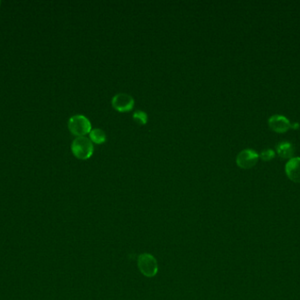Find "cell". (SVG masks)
Segmentation results:
<instances>
[{
    "label": "cell",
    "mask_w": 300,
    "mask_h": 300,
    "mask_svg": "<svg viewBox=\"0 0 300 300\" xmlns=\"http://www.w3.org/2000/svg\"><path fill=\"white\" fill-rule=\"evenodd\" d=\"M0 4H1V2H0Z\"/></svg>",
    "instance_id": "7c38bea8"
},
{
    "label": "cell",
    "mask_w": 300,
    "mask_h": 300,
    "mask_svg": "<svg viewBox=\"0 0 300 300\" xmlns=\"http://www.w3.org/2000/svg\"><path fill=\"white\" fill-rule=\"evenodd\" d=\"M276 153L282 159H292L295 154V147L289 141H281L276 144Z\"/></svg>",
    "instance_id": "ba28073f"
},
{
    "label": "cell",
    "mask_w": 300,
    "mask_h": 300,
    "mask_svg": "<svg viewBox=\"0 0 300 300\" xmlns=\"http://www.w3.org/2000/svg\"><path fill=\"white\" fill-rule=\"evenodd\" d=\"M68 127L72 135L78 137L90 134L92 129L90 120L83 114H76L71 116L68 122Z\"/></svg>",
    "instance_id": "7a4b0ae2"
},
{
    "label": "cell",
    "mask_w": 300,
    "mask_h": 300,
    "mask_svg": "<svg viewBox=\"0 0 300 300\" xmlns=\"http://www.w3.org/2000/svg\"><path fill=\"white\" fill-rule=\"evenodd\" d=\"M133 119L139 125H145L148 122V114L142 110H136L133 114Z\"/></svg>",
    "instance_id": "30bf717a"
},
{
    "label": "cell",
    "mask_w": 300,
    "mask_h": 300,
    "mask_svg": "<svg viewBox=\"0 0 300 300\" xmlns=\"http://www.w3.org/2000/svg\"><path fill=\"white\" fill-rule=\"evenodd\" d=\"M269 128L277 133H284L291 129V123L288 118L281 114H274L268 119Z\"/></svg>",
    "instance_id": "8992f818"
},
{
    "label": "cell",
    "mask_w": 300,
    "mask_h": 300,
    "mask_svg": "<svg viewBox=\"0 0 300 300\" xmlns=\"http://www.w3.org/2000/svg\"><path fill=\"white\" fill-rule=\"evenodd\" d=\"M90 140L96 144H102L106 143V134L103 129H93L90 132Z\"/></svg>",
    "instance_id": "9c48e42d"
},
{
    "label": "cell",
    "mask_w": 300,
    "mask_h": 300,
    "mask_svg": "<svg viewBox=\"0 0 300 300\" xmlns=\"http://www.w3.org/2000/svg\"><path fill=\"white\" fill-rule=\"evenodd\" d=\"M71 152L79 160H89L94 153L93 143L86 136H79L71 143Z\"/></svg>",
    "instance_id": "6da1fadb"
},
{
    "label": "cell",
    "mask_w": 300,
    "mask_h": 300,
    "mask_svg": "<svg viewBox=\"0 0 300 300\" xmlns=\"http://www.w3.org/2000/svg\"><path fill=\"white\" fill-rule=\"evenodd\" d=\"M275 151L270 148H265L259 154V158H261L263 161H269L275 158Z\"/></svg>",
    "instance_id": "8fae6325"
},
{
    "label": "cell",
    "mask_w": 300,
    "mask_h": 300,
    "mask_svg": "<svg viewBox=\"0 0 300 300\" xmlns=\"http://www.w3.org/2000/svg\"><path fill=\"white\" fill-rule=\"evenodd\" d=\"M259 154L253 149H244L240 152L236 157V164L242 169H249L257 163Z\"/></svg>",
    "instance_id": "5b68a950"
},
{
    "label": "cell",
    "mask_w": 300,
    "mask_h": 300,
    "mask_svg": "<svg viewBox=\"0 0 300 300\" xmlns=\"http://www.w3.org/2000/svg\"><path fill=\"white\" fill-rule=\"evenodd\" d=\"M285 174L290 181L300 183V157L292 158L286 163Z\"/></svg>",
    "instance_id": "52a82bcc"
},
{
    "label": "cell",
    "mask_w": 300,
    "mask_h": 300,
    "mask_svg": "<svg viewBox=\"0 0 300 300\" xmlns=\"http://www.w3.org/2000/svg\"><path fill=\"white\" fill-rule=\"evenodd\" d=\"M112 106L115 110L120 113L129 112L133 110L134 107V98L127 93H117L112 99Z\"/></svg>",
    "instance_id": "277c9868"
},
{
    "label": "cell",
    "mask_w": 300,
    "mask_h": 300,
    "mask_svg": "<svg viewBox=\"0 0 300 300\" xmlns=\"http://www.w3.org/2000/svg\"><path fill=\"white\" fill-rule=\"evenodd\" d=\"M138 267L141 274L147 277L155 276L158 271L157 261L150 254H142L138 257Z\"/></svg>",
    "instance_id": "3957f363"
}]
</instances>
